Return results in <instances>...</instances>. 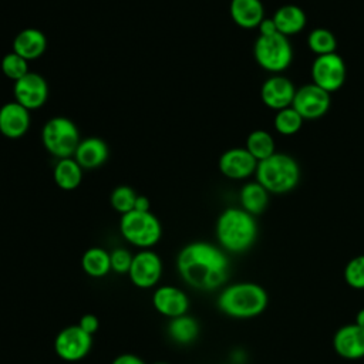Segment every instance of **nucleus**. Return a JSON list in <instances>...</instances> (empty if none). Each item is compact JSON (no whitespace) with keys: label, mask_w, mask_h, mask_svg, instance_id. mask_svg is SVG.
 I'll list each match as a JSON object with an SVG mask.
<instances>
[{"label":"nucleus","mask_w":364,"mask_h":364,"mask_svg":"<svg viewBox=\"0 0 364 364\" xmlns=\"http://www.w3.org/2000/svg\"><path fill=\"white\" fill-rule=\"evenodd\" d=\"M176 266L182 279L200 290L218 289L226 282L229 272L225 252L208 242H192L182 247Z\"/></svg>","instance_id":"f257e3e1"},{"label":"nucleus","mask_w":364,"mask_h":364,"mask_svg":"<svg viewBox=\"0 0 364 364\" xmlns=\"http://www.w3.org/2000/svg\"><path fill=\"white\" fill-rule=\"evenodd\" d=\"M216 237L220 247L230 253H243L257 237L255 216L242 208L225 209L216 220Z\"/></svg>","instance_id":"f03ea898"},{"label":"nucleus","mask_w":364,"mask_h":364,"mask_svg":"<svg viewBox=\"0 0 364 364\" xmlns=\"http://www.w3.org/2000/svg\"><path fill=\"white\" fill-rule=\"evenodd\" d=\"M218 307L229 317L252 318L263 313L267 307V293L257 283H233L219 294Z\"/></svg>","instance_id":"7ed1b4c3"},{"label":"nucleus","mask_w":364,"mask_h":364,"mask_svg":"<svg viewBox=\"0 0 364 364\" xmlns=\"http://www.w3.org/2000/svg\"><path fill=\"white\" fill-rule=\"evenodd\" d=\"M256 181L269 193H286L293 191L300 181L299 162L289 154L274 152L260 161L256 168Z\"/></svg>","instance_id":"20e7f679"},{"label":"nucleus","mask_w":364,"mask_h":364,"mask_svg":"<svg viewBox=\"0 0 364 364\" xmlns=\"http://www.w3.org/2000/svg\"><path fill=\"white\" fill-rule=\"evenodd\" d=\"M80 141L81 138L75 122L67 117H53L41 129L44 148L57 159L74 156Z\"/></svg>","instance_id":"39448f33"},{"label":"nucleus","mask_w":364,"mask_h":364,"mask_svg":"<svg viewBox=\"0 0 364 364\" xmlns=\"http://www.w3.org/2000/svg\"><path fill=\"white\" fill-rule=\"evenodd\" d=\"M119 232L127 242L136 247L149 249L162 235V228L158 218L149 212L131 210L121 215Z\"/></svg>","instance_id":"423d86ee"},{"label":"nucleus","mask_w":364,"mask_h":364,"mask_svg":"<svg viewBox=\"0 0 364 364\" xmlns=\"http://www.w3.org/2000/svg\"><path fill=\"white\" fill-rule=\"evenodd\" d=\"M253 55L263 70L277 74L291 64L293 48L289 38L280 33L259 36L253 46Z\"/></svg>","instance_id":"0eeeda50"},{"label":"nucleus","mask_w":364,"mask_h":364,"mask_svg":"<svg viewBox=\"0 0 364 364\" xmlns=\"http://www.w3.org/2000/svg\"><path fill=\"white\" fill-rule=\"evenodd\" d=\"M346 63L337 53L317 55L311 64L313 84L318 85L328 94L338 91L346 81Z\"/></svg>","instance_id":"6e6552de"},{"label":"nucleus","mask_w":364,"mask_h":364,"mask_svg":"<svg viewBox=\"0 0 364 364\" xmlns=\"http://www.w3.org/2000/svg\"><path fill=\"white\" fill-rule=\"evenodd\" d=\"M331 105V98L327 91L310 82L296 90L291 107L301 115L303 119H318L327 114Z\"/></svg>","instance_id":"1a4fd4ad"},{"label":"nucleus","mask_w":364,"mask_h":364,"mask_svg":"<svg viewBox=\"0 0 364 364\" xmlns=\"http://www.w3.org/2000/svg\"><path fill=\"white\" fill-rule=\"evenodd\" d=\"M92 346V336L84 331L78 324L63 328L55 340L54 350L64 361H78L84 358Z\"/></svg>","instance_id":"9d476101"},{"label":"nucleus","mask_w":364,"mask_h":364,"mask_svg":"<svg viewBox=\"0 0 364 364\" xmlns=\"http://www.w3.org/2000/svg\"><path fill=\"white\" fill-rule=\"evenodd\" d=\"M13 95L14 101H17L28 111L38 109L46 104L48 98L47 81L41 74L28 71L23 78L14 81Z\"/></svg>","instance_id":"9b49d317"},{"label":"nucleus","mask_w":364,"mask_h":364,"mask_svg":"<svg viewBox=\"0 0 364 364\" xmlns=\"http://www.w3.org/2000/svg\"><path fill=\"white\" fill-rule=\"evenodd\" d=\"M162 273V262L159 256L148 249H142L132 257L131 269L128 272L131 282L141 289L155 286Z\"/></svg>","instance_id":"f8f14e48"},{"label":"nucleus","mask_w":364,"mask_h":364,"mask_svg":"<svg viewBox=\"0 0 364 364\" xmlns=\"http://www.w3.org/2000/svg\"><path fill=\"white\" fill-rule=\"evenodd\" d=\"M257 164L246 148H230L220 155L218 166L228 179L243 181L256 172Z\"/></svg>","instance_id":"ddd939ff"},{"label":"nucleus","mask_w":364,"mask_h":364,"mask_svg":"<svg viewBox=\"0 0 364 364\" xmlns=\"http://www.w3.org/2000/svg\"><path fill=\"white\" fill-rule=\"evenodd\" d=\"M294 94V84L287 77L280 74H274L264 80L260 88L262 102L273 111H280L283 108L291 107Z\"/></svg>","instance_id":"4468645a"},{"label":"nucleus","mask_w":364,"mask_h":364,"mask_svg":"<svg viewBox=\"0 0 364 364\" xmlns=\"http://www.w3.org/2000/svg\"><path fill=\"white\" fill-rule=\"evenodd\" d=\"M30 111L17 101L6 102L0 107V134L9 139H18L30 129Z\"/></svg>","instance_id":"2eb2a0df"},{"label":"nucleus","mask_w":364,"mask_h":364,"mask_svg":"<svg viewBox=\"0 0 364 364\" xmlns=\"http://www.w3.org/2000/svg\"><path fill=\"white\" fill-rule=\"evenodd\" d=\"M334 351L346 360L364 357V328L355 323L341 326L333 337Z\"/></svg>","instance_id":"dca6fc26"},{"label":"nucleus","mask_w":364,"mask_h":364,"mask_svg":"<svg viewBox=\"0 0 364 364\" xmlns=\"http://www.w3.org/2000/svg\"><path fill=\"white\" fill-rule=\"evenodd\" d=\"M154 307L165 317L175 318L186 314L189 307V299L181 289L175 286H161L155 290L152 297Z\"/></svg>","instance_id":"f3484780"},{"label":"nucleus","mask_w":364,"mask_h":364,"mask_svg":"<svg viewBox=\"0 0 364 364\" xmlns=\"http://www.w3.org/2000/svg\"><path fill=\"white\" fill-rule=\"evenodd\" d=\"M108 156L109 148L107 142L98 136H88L80 141L73 158L82 169H95L102 166Z\"/></svg>","instance_id":"a211bd4d"},{"label":"nucleus","mask_w":364,"mask_h":364,"mask_svg":"<svg viewBox=\"0 0 364 364\" xmlns=\"http://www.w3.org/2000/svg\"><path fill=\"white\" fill-rule=\"evenodd\" d=\"M46 48H47V38L44 33L33 27L18 31L11 43V51L21 55L27 61L41 57Z\"/></svg>","instance_id":"6ab92c4d"},{"label":"nucleus","mask_w":364,"mask_h":364,"mask_svg":"<svg viewBox=\"0 0 364 364\" xmlns=\"http://www.w3.org/2000/svg\"><path fill=\"white\" fill-rule=\"evenodd\" d=\"M229 13L236 26L257 28L264 18V6L262 0H230Z\"/></svg>","instance_id":"aec40b11"},{"label":"nucleus","mask_w":364,"mask_h":364,"mask_svg":"<svg viewBox=\"0 0 364 364\" xmlns=\"http://www.w3.org/2000/svg\"><path fill=\"white\" fill-rule=\"evenodd\" d=\"M272 18L277 31L286 37L303 31L307 24V16L304 10L296 4L280 6Z\"/></svg>","instance_id":"412c9836"},{"label":"nucleus","mask_w":364,"mask_h":364,"mask_svg":"<svg viewBox=\"0 0 364 364\" xmlns=\"http://www.w3.org/2000/svg\"><path fill=\"white\" fill-rule=\"evenodd\" d=\"M82 168L78 165V162L70 156L58 159L54 169H53V178L55 185L63 191H74L80 186L82 181Z\"/></svg>","instance_id":"4be33fe9"},{"label":"nucleus","mask_w":364,"mask_h":364,"mask_svg":"<svg viewBox=\"0 0 364 364\" xmlns=\"http://www.w3.org/2000/svg\"><path fill=\"white\" fill-rule=\"evenodd\" d=\"M239 199L242 209L247 213L256 216L264 212L269 203V192L257 182H247L242 186L239 192Z\"/></svg>","instance_id":"5701e85b"},{"label":"nucleus","mask_w":364,"mask_h":364,"mask_svg":"<svg viewBox=\"0 0 364 364\" xmlns=\"http://www.w3.org/2000/svg\"><path fill=\"white\" fill-rule=\"evenodd\" d=\"M168 334L178 344H189L199 336V323L195 317L182 314L171 318L168 324Z\"/></svg>","instance_id":"b1692460"},{"label":"nucleus","mask_w":364,"mask_h":364,"mask_svg":"<svg viewBox=\"0 0 364 364\" xmlns=\"http://www.w3.org/2000/svg\"><path fill=\"white\" fill-rule=\"evenodd\" d=\"M82 270L91 277H104L111 272L109 253L102 247H90L81 257Z\"/></svg>","instance_id":"393cba45"},{"label":"nucleus","mask_w":364,"mask_h":364,"mask_svg":"<svg viewBox=\"0 0 364 364\" xmlns=\"http://www.w3.org/2000/svg\"><path fill=\"white\" fill-rule=\"evenodd\" d=\"M245 148L253 155V158L260 162L276 152L274 138L266 129H255L246 138Z\"/></svg>","instance_id":"a878e982"},{"label":"nucleus","mask_w":364,"mask_h":364,"mask_svg":"<svg viewBox=\"0 0 364 364\" xmlns=\"http://www.w3.org/2000/svg\"><path fill=\"white\" fill-rule=\"evenodd\" d=\"M307 46H309L310 51L314 53L317 57V55L336 53L337 40H336V36L330 30L317 27L309 33Z\"/></svg>","instance_id":"bb28decb"},{"label":"nucleus","mask_w":364,"mask_h":364,"mask_svg":"<svg viewBox=\"0 0 364 364\" xmlns=\"http://www.w3.org/2000/svg\"><path fill=\"white\" fill-rule=\"evenodd\" d=\"M303 121L304 119L301 118V115L293 107H287L280 111H276L273 125L280 135L290 136L300 131Z\"/></svg>","instance_id":"cd10ccee"},{"label":"nucleus","mask_w":364,"mask_h":364,"mask_svg":"<svg viewBox=\"0 0 364 364\" xmlns=\"http://www.w3.org/2000/svg\"><path fill=\"white\" fill-rule=\"evenodd\" d=\"M0 67H1V73L13 80V81H17L20 78H23L28 71V61L26 58H23L21 55L16 54L14 51H10L7 53L3 58H1V63H0Z\"/></svg>","instance_id":"c85d7f7f"},{"label":"nucleus","mask_w":364,"mask_h":364,"mask_svg":"<svg viewBox=\"0 0 364 364\" xmlns=\"http://www.w3.org/2000/svg\"><path fill=\"white\" fill-rule=\"evenodd\" d=\"M136 193L131 186L127 185H119L117 186L109 196V202L111 206L121 215L128 213L131 210H134L135 206V200H136Z\"/></svg>","instance_id":"c756f323"},{"label":"nucleus","mask_w":364,"mask_h":364,"mask_svg":"<svg viewBox=\"0 0 364 364\" xmlns=\"http://www.w3.org/2000/svg\"><path fill=\"white\" fill-rule=\"evenodd\" d=\"M344 280L350 287L355 290L364 289V255L348 260L344 267Z\"/></svg>","instance_id":"7c9ffc66"},{"label":"nucleus","mask_w":364,"mask_h":364,"mask_svg":"<svg viewBox=\"0 0 364 364\" xmlns=\"http://www.w3.org/2000/svg\"><path fill=\"white\" fill-rule=\"evenodd\" d=\"M134 255L124 247H117L109 253L111 259V270L115 273H128L131 269Z\"/></svg>","instance_id":"2f4dec72"},{"label":"nucleus","mask_w":364,"mask_h":364,"mask_svg":"<svg viewBox=\"0 0 364 364\" xmlns=\"http://www.w3.org/2000/svg\"><path fill=\"white\" fill-rule=\"evenodd\" d=\"M78 326H80L84 331H87L88 334L92 336L94 333H97V330H98V327H100V321H98L97 316H94V314H84V316L80 318Z\"/></svg>","instance_id":"473e14b6"},{"label":"nucleus","mask_w":364,"mask_h":364,"mask_svg":"<svg viewBox=\"0 0 364 364\" xmlns=\"http://www.w3.org/2000/svg\"><path fill=\"white\" fill-rule=\"evenodd\" d=\"M257 30H259V36H273V34L279 33L272 17H270V18L264 17V18L262 20V23L259 24Z\"/></svg>","instance_id":"72a5a7b5"},{"label":"nucleus","mask_w":364,"mask_h":364,"mask_svg":"<svg viewBox=\"0 0 364 364\" xmlns=\"http://www.w3.org/2000/svg\"><path fill=\"white\" fill-rule=\"evenodd\" d=\"M112 364H145V361L135 354L124 353V354H119L118 357H115Z\"/></svg>","instance_id":"f704fd0d"},{"label":"nucleus","mask_w":364,"mask_h":364,"mask_svg":"<svg viewBox=\"0 0 364 364\" xmlns=\"http://www.w3.org/2000/svg\"><path fill=\"white\" fill-rule=\"evenodd\" d=\"M151 209V203H149V199L144 195H138L136 196V200H135V206H134V210H139V212H149Z\"/></svg>","instance_id":"c9c22d12"},{"label":"nucleus","mask_w":364,"mask_h":364,"mask_svg":"<svg viewBox=\"0 0 364 364\" xmlns=\"http://www.w3.org/2000/svg\"><path fill=\"white\" fill-rule=\"evenodd\" d=\"M357 326H360L361 328H364V307L361 310H358V313L355 314V321Z\"/></svg>","instance_id":"e433bc0d"},{"label":"nucleus","mask_w":364,"mask_h":364,"mask_svg":"<svg viewBox=\"0 0 364 364\" xmlns=\"http://www.w3.org/2000/svg\"><path fill=\"white\" fill-rule=\"evenodd\" d=\"M155 364H168V363H165V361H158V363H155Z\"/></svg>","instance_id":"4c0bfd02"}]
</instances>
